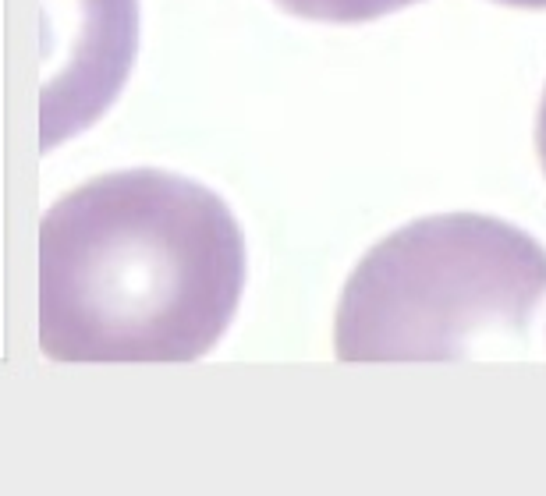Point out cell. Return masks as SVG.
<instances>
[{
  "instance_id": "1",
  "label": "cell",
  "mask_w": 546,
  "mask_h": 496,
  "mask_svg": "<svg viewBox=\"0 0 546 496\" xmlns=\"http://www.w3.org/2000/svg\"><path fill=\"white\" fill-rule=\"evenodd\" d=\"M249 277L231 206L195 178L110 171L39 220V348L54 362H195Z\"/></svg>"
},
{
  "instance_id": "2",
  "label": "cell",
  "mask_w": 546,
  "mask_h": 496,
  "mask_svg": "<svg viewBox=\"0 0 546 496\" xmlns=\"http://www.w3.org/2000/svg\"><path fill=\"white\" fill-rule=\"evenodd\" d=\"M546 309V248L483 213H440L376 241L334 316L344 362H440L522 344Z\"/></svg>"
},
{
  "instance_id": "3",
  "label": "cell",
  "mask_w": 546,
  "mask_h": 496,
  "mask_svg": "<svg viewBox=\"0 0 546 496\" xmlns=\"http://www.w3.org/2000/svg\"><path fill=\"white\" fill-rule=\"evenodd\" d=\"M135 54L139 0H43V153L89 132L114 107Z\"/></svg>"
},
{
  "instance_id": "4",
  "label": "cell",
  "mask_w": 546,
  "mask_h": 496,
  "mask_svg": "<svg viewBox=\"0 0 546 496\" xmlns=\"http://www.w3.org/2000/svg\"><path fill=\"white\" fill-rule=\"evenodd\" d=\"M288 15L305 18V22H327V25H359L376 22L383 15H394L401 8H412L419 0H273Z\"/></svg>"
},
{
  "instance_id": "5",
  "label": "cell",
  "mask_w": 546,
  "mask_h": 496,
  "mask_svg": "<svg viewBox=\"0 0 546 496\" xmlns=\"http://www.w3.org/2000/svg\"><path fill=\"white\" fill-rule=\"evenodd\" d=\"M536 149H539V163L546 171V89H543V103H539V117H536Z\"/></svg>"
},
{
  "instance_id": "6",
  "label": "cell",
  "mask_w": 546,
  "mask_h": 496,
  "mask_svg": "<svg viewBox=\"0 0 546 496\" xmlns=\"http://www.w3.org/2000/svg\"><path fill=\"white\" fill-rule=\"evenodd\" d=\"M493 4H504V8H525V11H543L546 0H493Z\"/></svg>"
}]
</instances>
